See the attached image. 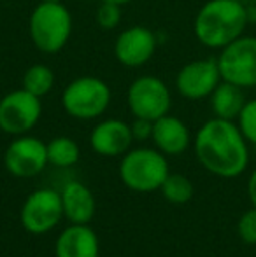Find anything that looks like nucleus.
<instances>
[{
	"label": "nucleus",
	"mask_w": 256,
	"mask_h": 257,
	"mask_svg": "<svg viewBox=\"0 0 256 257\" xmlns=\"http://www.w3.org/2000/svg\"><path fill=\"white\" fill-rule=\"evenodd\" d=\"M195 154L207 172L223 179L239 177L249 163L247 140L233 121L209 119L195 135Z\"/></svg>",
	"instance_id": "f257e3e1"
},
{
	"label": "nucleus",
	"mask_w": 256,
	"mask_h": 257,
	"mask_svg": "<svg viewBox=\"0 0 256 257\" xmlns=\"http://www.w3.org/2000/svg\"><path fill=\"white\" fill-rule=\"evenodd\" d=\"M249 13L240 0H209L200 7L193 21V32L202 46L223 49L242 37Z\"/></svg>",
	"instance_id": "f03ea898"
},
{
	"label": "nucleus",
	"mask_w": 256,
	"mask_h": 257,
	"mask_svg": "<svg viewBox=\"0 0 256 257\" xmlns=\"http://www.w3.org/2000/svg\"><path fill=\"white\" fill-rule=\"evenodd\" d=\"M28 32L34 46L41 53L55 54L62 51L72 35L70 11L62 4V0H42L32 11Z\"/></svg>",
	"instance_id": "7ed1b4c3"
},
{
	"label": "nucleus",
	"mask_w": 256,
	"mask_h": 257,
	"mask_svg": "<svg viewBox=\"0 0 256 257\" xmlns=\"http://www.w3.org/2000/svg\"><path fill=\"white\" fill-rule=\"evenodd\" d=\"M168 173L170 170H168L167 156L151 147L130 149L123 154L120 163L121 182L139 193L160 191Z\"/></svg>",
	"instance_id": "20e7f679"
},
{
	"label": "nucleus",
	"mask_w": 256,
	"mask_h": 257,
	"mask_svg": "<svg viewBox=\"0 0 256 257\" xmlns=\"http://www.w3.org/2000/svg\"><path fill=\"white\" fill-rule=\"evenodd\" d=\"M113 93L106 81L93 75L77 77L63 89L62 107L70 117L79 121L97 119L111 105Z\"/></svg>",
	"instance_id": "39448f33"
},
{
	"label": "nucleus",
	"mask_w": 256,
	"mask_h": 257,
	"mask_svg": "<svg viewBox=\"0 0 256 257\" xmlns=\"http://www.w3.org/2000/svg\"><path fill=\"white\" fill-rule=\"evenodd\" d=\"M128 108L133 117L156 121L170 112L172 95L168 86L154 75H140L128 86Z\"/></svg>",
	"instance_id": "423d86ee"
},
{
	"label": "nucleus",
	"mask_w": 256,
	"mask_h": 257,
	"mask_svg": "<svg viewBox=\"0 0 256 257\" xmlns=\"http://www.w3.org/2000/svg\"><path fill=\"white\" fill-rule=\"evenodd\" d=\"M216 60L223 81L244 89L256 86V37L235 39L221 49Z\"/></svg>",
	"instance_id": "0eeeda50"
},
{
	"label": "nucleus",
	"mask_w": 256,
	"mask_h": 257,
	"mask_svg": "<svg viewBox=\"0 0 256 257\" xmlns=\"http://www.w3.org/2000/svg\"><path fill=\"white\" fill-rule=\"evenodd\" d=\"M41 115V98L23 88L0 98V130L7 135H27L35 128Z\"/></svg>",
	"instance_id": "6e6552de"
},
{
	"label": "nucleus",
	"mask_w": 256,
	"mask_h": 257,
	"mask_svg": "<svg viewBox=\"0 0 256 257\" xmlns=\"http://www.w3.org/2000/svg\"><path fill=\"white\" fill-rule=\"evenodd\" d=\"M63 217L62 196L58 191L37 189L25 200L20 210V222L32 234H46L58 226Z\"/></svg>",
	"instance_id": "1a4fd4ad"
},
{
	"label": "nucleus",
	"mask_w": 256,
	"mask_h": 257,
	"mask_svg": "<svg viewBox=\"0 0 256 257\" xmlns=\"http://www.w3.org/2000/svg\"><path fill=\"white\" fill-rule=\"evenodd\" d=\"M48 165V147L37 137H16L4 153V166L11 175L18 179H30L39 175Z\"/></svg>",
	"instance_id": "9d476101"
},
{
	"label": "nucleus",
	"mask_w": 256,
	"mask_h": 257,
	"mask_svg": "<svg viewBox=\"0 0 256 257\" xmlns=\"http://www.w3.org/2000/svg\"><path fill=\"white\" fill-rule=\"evenodd\" d=\"M221 81L218 60H212V58L193 60L178 72L176 89L186 100H204L212 95L216 86Z\"/></svg>",
	"instance_id": "9b49d317"
},
{
	"label": "nucleus",
	"mask_w": 256,
	"mask_h": 257,
	"mask_svg": "<svg viewBox=\"0 0 256 257\" xmlns=\"http://www.w3.org/2000/svg\"><path fill=\"white\" fill-rule=\"evenodd\" d=\"M158 48V39L151 28L133 25L123 30L114 41V56L128 68H139L151 61Z\"/></svg>",
	"instance_id": "f8f14e48"
},
{
	"label": "nucleus",
	"mask_w": 256,
	"mask_h": 257,
	"mask_svg": "<svg viewBox=\"0 0 256 257\" xmlns=\"http://www.w3.org/2000/svg\"><path fill=\"white\" fill-rule=\"evenodd\" d=\"M133 142L132 128L128 122L121 119H106L100 121L90 133V147L93 153L114 158V156H123L130 151Z\"/></svg>",
	"instance_id": "ddd939ff"
},
{
	"label": "nucleus",
	"mask_w": 256,
	"mask_h": 257,
	"mask_svg": "<svg viewBox=\"0 0 256 257\" xmlns=\"http://www.w3.org/2000/svg\"><path fill=\"white\" fill-rule=\"evenodd\" d=\"M99 238L88 224H70L55 245L56 257H99Z\"/></svg>",
	"instance_id": "4468645a"
},
{
	"label": "nucleus",
	"mask_w": 256,
	"mask_h": 257,
	"mask_svg": "<svg viewBox=\"0 0 256 257\" xmlns=\"http://www.w3.org/2000/svg\"><path fill=\"white\" fill-rule=\"evenodd\" d=\"M153 139L158 151L165 156L183 154L190 146V130L185 122L176 115H163L153 122Z\"/></svg>",
	"instance_id": "2eb2a0df"
},
{
	"label": "nucleus",
	"mask_w": 256,
	"mask_h": 257,
	"mask_svg": "<svg viewBox=\"0 0 256 257\" xmlns=\"http://www.w3.org/2000/svg\"><path fill=\"white\" fill-rule=\"evenodd\" d=\"M63 217L70 220V224H90L95 215L97 203L95 196L88 186L82 182L72 180L63 186L62 193Z\"/></svg>",
	"instance_id": "dca6fc26"
},
{
	"label": "nucleus",
	"mask_w": 256,
	"mask_h": 257,
	"mask_svg": "<svg viewBox=\"0 0 256 257\" xmlns=\"http://www.w3.org/2000/svg\"><path fill=\"white\" fill-rule=\"evenodd\" d=\"M209 98H211V107L216 117L226 119V121H233L239 117L240 110L246 105L244 88L226 81L219 82Z\"/></svg>",
	"instance_id": "f3484780"
},
{
	"label": "nucleus",
	"mask_w": 256,
	"mask_h": 257,
	"mask_svg": "<svg viewBox=\"0 0 256 257\" xmlns=\"http://www.w3.org/2000/svg\"><path fill=\"white\" fill-rule=\"evenodd\" d=\"M48 147V161L58 168H68L74 166L81 158V149L77 142L70 137H56L46 144Z\"/></svg>",
	"instance_id": "a211bd4d"
},
{
	"label": "nucleus",
	"mask_w": 256,
	"mask_h": 257,
	"mask_svg": "<svg viewBox=\"0 0 256 257\" xmlns=\"http://www.w3.org/2000/svg\"><path fill=\"white\" fill-rule=\"evenodd\" d=\"M23 89H27L28 93L39 96H46L55 86V72L51 70V67L44 63H35L30 68H27V72L23 74V82H21Z\"/></svg>",
	"instance_id": "6ab92c4d"
},
{
	"label": "nucleus",
	"mask_w": 256,
	"mask_h": 257,
	"mask_svg": "<svg viewBox=\"0 0 256 257\" xmlns=\"http://www.w3.org/2000/svg\"><path fill=\"white\" fill-rule=\"evenodd\" d=\"M163 198L172 205H185L193 198V184L181 173H168L160 187Z\"/></svg>",
	"instance_id": "aec40b11"
},
{
	"label": "nucleus",
	"mask_w": 256,
	"mask_h": 257,
	"mask_svg": "<svg viewBox=\"0 0 256 257\" xmlns=\"http://www.w3.org/2000/svg\"><path fill=\"white\" fill-rule=\"evenodd\" d=\"M121 7L113 2H102L97 7L95 21L102 30H114L121 21Z\"/></svg>",
	"instance_id": "412c9836"
},
{
	"label": "nucleus",
	"mask_w": 256,
	"mask_h": 257,
	"mask_svg": "<svg viewBox=\"0 0 256 257\" xmlns=\"http://www.w3.org/2000/svg\"><path fill=\"white\" fill-rule=\"evenodd\" d=\"M237 119H239V124L237 126L242 132L244 139L256 146V100L246 102Z\"/></svg>",
	"instance_id": "4be33fe9"
},
{
	"label": "nucleus",
	"mask_w": 256,
	"mask_h": 257,
	"mask_svg": "<svg viewBox=\"0 0 256 257\" xmlns=\"http://www.w3.org/2000/svg\"><path fill=\"white\" fill-rule=\"evenodd\" d=\"M237 233L240 240L247 245H256V206L247 210L237 224Z\"/></svg>",
	"instance_id": "5701e85b"
},
{
	"label": "nucleus",
	"mask_w": 256,
	"mask_h": 257,
	"mask_svg": "<svg viewBox=\"0 0 256 257\" xmlns=\"http://www.w3.org/2000/svg\"><path fill=\"white\" fill-rule=\"evenodd\" d=\"M130 128H132L133 140H149L153 135V121H147V119L135 117Z\"/></svg>",
	"instance_id": "b1692460"
},
{
	"label": "nucleus",
	"mask_w": 256,
	"mask_h": 257,
	"mask_svg": "<svg viewBox=\"0 0 256 257\" xmlns=\"http://www.w3.org/2000/svg\"><path fill=\"white\" fill-rule=\"evenodd\" d=\"M247 194H249V200L253 206H256V170L251 173L249 182H247Z\"/></svg>",
	"instance_id": "393cba45"
},
{
	"label": "nucleus",
	"mask_w": 256,
	"mask_h": 257,
	"mask_svg": "<svg viewBox=\"0 0 256 257\" xmlns=\"http://www.w3.org/2000/svg\"><path fill=\"white\" fill-rule=\"evenodd\" d=\"M102 2H113V4H118V6H127V4H132L135 0H102Z\"/></svg>",
	"instance_id": "a878e982"
},
{
	"label": "nucleus",
	"mask_w": 256,
	"mask_h": 257,
	"mask_svg": "<svg viewBox=\"0 0 256 257\" xmlns=\"http://www.w3.org/2000/svg\"><path fill=\"white\" fill-rule=\"evenodd\" d=\"M53 2H60V0H53Z\"/></svg>",
	"instance_id": "bb28decb"
}]
</instances>
